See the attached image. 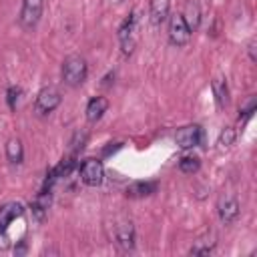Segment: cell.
<instances>
[{"instance_id":"1","label":"cell","mask_w":257,"mask_h":257,"mask_svg":"<svg viewBox=\"0 0 257 257\" xmlns=\"http://www.w3.org/2000/svg\"><path fill=\"white\" fill-rule=\"evenodd\" d=\"M60 76H62V82L66 86H70V88H76V86L84 84V80L88 76V64H86L84 56H80V54H68L62 60Z\"/></svg>"},{"instance_id":"2","label":"cell","mask_w":257,"mask_h":257,"mask_svg":"<svg viewBox=\"0 0 257 257\" xmlns=\"http://www.w3.org/2000/svg\"><path fill=\"white\" fill-rule=\"evenodd\" d=\"M22 215H24V205L18 201H8L0 205V249L10 247L8 229L16 219H22Z\"/></svg>"},{"instance_id":"3","label":"cell","mask_w":257,"mask_h":257,"mask_svg":"<svg viewBox=\"0 0 257 257\" xmlns=\"http://www.w3.org/2000/svg\"><path fill=\"white\" fill-rule=\"evenodd\" d=\"M135 225L128 217H116L112 223V241L120 251H133L135 249Z\"/></svg>"},{"instance_id":"4","label":"cell","mask_w":257,"mask_h":257,"mask_svg":"<svg viewBox=\"0 0 257 257\" xmlns=\"http://www.w3.org/2000/svg\"><path fill=\"white\" fill-rule=\"evenodd\" d=\"M62 102V96H60V90L56 86H42L38 92H36V98H34V110L40 114V116H48L50 112H54Z\"/></svg>"},{"instance_id":"5","label":"cell","mask_w":257,"mask_h":257,"mask_svg":"<svg viewBox=\"0 0 257 257\" xmlns=\"http://www.w3.org/2000/svg\"><path fill=\"white\" fill-rule=\"evenodd\" d=\"M78 177L86 187H100L104 181V165L100 159L88 157L78 167Z\"/></svg>"},{"instance_id":"6","label":"cell","mask_w":257,"mask_h":257,"mask_svg":"<svg viewBox=\"0 0 257 257\" xmlns=\"http://www.w3.org/2000/svg\"><path fill=\"white\" fill-rule=\"evenodd\" d=\"M169 28H167V34H169V42L173 44V46H185V44H189V40H191V30H189V26H187V22H185V18L181 16V12H177V14H169Z\"/></svg>"},{"instance_id":"7","label":"cell","mask_w":257,"mask_h":257,"mask_svg":"<svg viewBox=\"0 0 257 257\" xmlns=\"http://www.w3.org/2000/svg\"><path fill=\"white\" fill-rule=\"evenodd\" d=\"M203 139H205V131H203L201 124H187V126H181L175 133V143L183 151L199 147L203 143Z\"/></svg>"},{"instance_id":"8","label":"cell","mask_w":257,"mask_h":257,"mask_svg":"<svg viewBox=\"0 0 257 257\" xmlns=\"http://www.w3.org/2000/svg\"><path fill=\"white\" fill-rule=\"evenodd\" d=\"M42 10H44V0H22V8L18 14L20 26L26 30L34 28L42 16Z\"/></svg>"},{"instance_id":"9","label":"cell","mask_w":257,"mask_h":257,"mask_svg":"<svg viewBox=\"0 0 257 257\" xmlns=\"http://www.w3.org/2000/svg\"><path fill=\"white\" fill-rule=\"evenodd\" d=\"M135 30H137V12H131L118 26V40L122 46V54H131L135 50Z\"/></svg>"},{"instance_id":"10","label":"cell","mask_w":257,"mask_h":257,"mask_svg":"<svg viewBox=\"0 0 257 257\" xmlns=\"http://www.w3.org/2000/svg\"><path fill=\"white\" fill-rule=\"evenodd\" d=\"M217 213H219L221 223H225V225H231L233 221H237V217L241 213V205H239L237 197H233V195L221 197L217 203Z\"/></svg>"},{"instance_id":"11","label":"cell","mask_w":257,"mask_h":257,"mask_svg":"<svg viewBox=\"0 0 257 257\" xmlns=\"http://www.w3.org/2000/svg\"><path fill=\"white\" fill-rule=\"evenodd\" d=\"M106 110H108V98L98 94V96H92V98L86 102L84 116H86V120H88L90 124H94V122H98V120L104 116Z\"/></svg>"},{"instance_id":"12","label":"cell","mask_w":257,"mask_h":257,"mask_svg":"<svg viewBox=\"0 0 257 257\" xmlns=\"http://www.w3.org/2000/svg\"><path fill=\"white\" fill-rule=\"evenodd\" d=\"M159 189L157 181H135L124 189V195L128 199H143V197H151L155 195Z\"/></svg>"},{"instance_id":"13","label":"cell","mask_w":257,"mask_h":257,"mask_svg":"<svg viewBox=\"0 0 257 257\" xmlns=\"http://www.w3.org/2000/svg\"><path fill=\"white\" fill-rule=\"evenodd\" d=\"M211 90H213L217 108H225V106L229 104V84H227V78L215 76V78L211 80Z\"/></svg>"},{"instance_id":"14","label":"cell","mask_w":257,"mask_h":257,"mask_svg":"<svg viewBox=\"0 0 257 257\" xmlns=\"http://www.w3.org/2000/svg\"><path fill=\"white\" fill-rule=\"evenodd\" d=\"M50 191H40L36 195V199L30 203V209H32V215L36 217V221H44L46 213H48V207H50Z\"/></svg>"},{"instance_id":"15","label":"cell","mask_w":257,"mask_h":257,"mask_svg":"<svg viewBox=\"0 0 257 257\" xmlns=\"http://www.w3.org/2000/svg\"><path fill=\"white\" fill-rule=\"evenodd\" d=\"M171 14V0H151V22L155 26L163 24Z\"/></svg>"},{"instance_id":"16","label":"cell","mask_w":257,"mask_h":257,"mask_svg":"<svg viewBox=\"0 0 257 257\" xmlns=\"http://www.w3.org/2000/svg\"><path fill=\"white\" fill-rule=\"evenodd\" d=\"M181 16L185 18V22H187L191 32H195L199 28V24H201V8H199V4L195 0H189L185 4V10L181 12Z\"/></svg>"},{"instance_id":"17","label":"cell","mask_w":257,"mask_h":257,"mask_svg":"<svg viewBox=\"0 0 257 257\" xmlns=\"http://www.w3.org/2000/svg\"><path fill=\"white\" fill-rule=\"evenodd\" d=\"M6 159L10 165H22L24 161V147L18 137H12L6 141Z\"/></svg>"},{"instance_id":"18","label":"cell","mask_w":257,"mask_h":257,"mask_svg":"<svg viewBox=\"0 0 257 257\" xmlns=\"http://www.w3.org/2000/svg\"><path fill=\"white\" fill-rule=\"evenodd\" d=\"M201 169V159L197 155H183L179 159V171L185 175H195Z\"/></svg>"},{"instance_id":"19","label":"cell","mask_w":257,"mask_h":257,"mask_svg":"<svg viewBox=\"0 0 257 257\" xmlns=\"http://www.w3.org/2000/svg\"><path fill=\"white\" fill-rule=\"evenodd\" d=\"M215 247H217V241H215L213 237H211L209 241H207V239H199V241H195V243L191 245L189 253H191V255H209Z\"/></svg>"},{"instance_id":"20","label":"cell","mask_w":257,"mask_h":257,"mask_svg":"<svg viewBox=\"0 0 257 257\" xmlns=\"http://www.w3.org/2000/svg\"><path fill=\"white\" fill-rule=\"evenodd\" d=\"M255 110H257V96L251 94V96H247V100L239 106V120H243V122L249 120Z\"/></svg>"},{"instance_id":"21","label":"cell","mask_w":257,"mask_h":257,"mask_svg":"<svg viewBox=\"0 0 257 257\" xmlns=\"http://www.w3.org/2000/svg\"><path fill=\"white\" fill-rule=\"evenodd\" d=\"M86 141H88V133H86V131H76V133L72 135V139H70V155L76 157V155L84 149Z\"/></svg>"},{"instance_id":"22","label":"cell","mask_w":257,"mask_h":257,"mask_svg":"<svg viewBox=\"0 0 257 257\" xmlns=\"http://www.w3.org/2000/svg\"><path fill=\"white\" fill-rule=\"evenodd\" d=\"M235 139H237V131H235L233 126H225V128H221V133H219L217 145H219V147H231V145L235 143Z\"/></svg>"},{"instance_id":"23","label":"cell","mask_w":257,"mask_h":257,"mask_svg":"<svg viewBox=\"0 0 257 257\" xmlns=\"http://www.w3.org/2000/svg\"><path fill=\"white\" fill-rule=\"evenodd\" d=\"M20 92H22V90H20L18 86H8V90H6V102H8V108H10V110L16 108V102H18Z\"/></svg>"},{"instance_id":"24","label":"cell","mask_w":257,"mask_h":257,"mask_svg":"<svg viewBox=\"0 0 257 257\" xmlns=\"http://www.w3.org/2000/svg\"><path fill=\"white\" fill-rule=\"evenodd\" d=\"M247 52H249L251 62H257V54H255V40H251V42L247 44Z\"/></svg>"}]
</instances>
